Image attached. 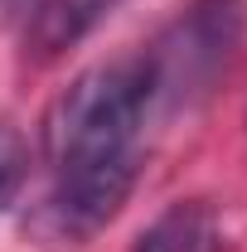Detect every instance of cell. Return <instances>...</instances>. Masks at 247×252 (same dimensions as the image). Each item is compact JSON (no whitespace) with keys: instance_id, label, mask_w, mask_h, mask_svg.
<instances>
[{"instance_id":"obj_1","label":"cell","mask_w":247,"mask_h":252,"mask_svg":"<svg viewBox=\"0 0 247 252\" xmlns=\"http://www.w3.org/2000/svg\"><path fill=\"white\" fill-rule=\"evenodd\" d=\"M151 102L146 59H112L78 73L44 117V151L54 170L136 156V131Z\"/></svg>"},{"instance_id":"obj_2","label":"cell","mask_w":247,"mask_h":252,"mask_svg":"<svg viewBox=\"0 0 247 252\" xmlns=\"http://www.w3.org/2000/svg\"><path fill=\"white\" fill-rule=\"evenodd\" d=\"M247 34V0H189L175 25L155 39L146 59L151 97L189 102L228 68L233 49Z\"/></svg>"},{"instance_id":"obj_3","label":"cell","mask_w":247,"mask_h":252,"mask_svg":"<svg viewBox=\"0 0 247 252\" xmlns=\"http://www.w3.org/2000/svg\"><path fill=\"white\" fill-rule=\"evenodd\" d=\"M136 156L93 160V165H68L54 170V189L39 204L34 228L54 243H88L117 219L136 189Z\"/></svg>"},{"instance_id":"obj_4","label":"cell","mask_w":247,"mask_h":252,"mask_svg":"<svg viewBox=\"0 0 247 252\" xmlns=\"http://www.w3.org/2000/svg\"><path fill=\"white\" fill-rule=\"evenodd\" d=\"M117 10V0H39L25 25V54L34 63H54L78 49L88 34Z\"/></svg>"},{"instance_id":"obj_5","label":"cell","mask_w":247,"mask_h":252,"mask_svg":"<svg viewBox=\"0 0 247 252\" xmlns=\"http://www.w3.org/2000/svg\"><path fill=\"white\" fill-rule=\"evenodd\" d=\"M131 252H223V223L204 199H180L136 233Z\"/></svg>"},{"instance_id":"obj_6","label":"cell","mask_w":247,"mask_h":252,"mask_svg":"<svg viewBox=\"0 0 247 252\" xmlns=\"http://www.w3.org/2000/svg\"><path fill=\"white\" fill-rule=\"evenodd\" d=\"M25 165H30V151H25V136L10 122H0V209L15 199V189L25 180Z\"/></svg>"}]
</instances>
